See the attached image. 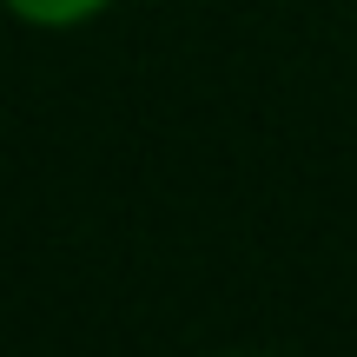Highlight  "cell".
<instances>
[{
	"label": "cell",
	"instance_id": "cell-1",
	"mask_svg": "<svg viewBox=\"0 0 357 357\" xmlns=\"http://www.w3.org/2000/svg\"><path fill=\"white\" fill-rule=\"evenodd\" d=\"M13 13H26V20L40 26H66V20H86V13H100L106 0H7Z\"/></svg>",
	"mask_w": 357,
	"mask_h": 357
}]
</instances>
